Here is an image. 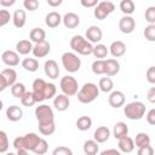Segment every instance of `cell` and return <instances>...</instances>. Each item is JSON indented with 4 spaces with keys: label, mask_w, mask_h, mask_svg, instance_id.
<instances>
[{
    "label": "cell",
    "mask_w": 155,
    "mask_h": 155,
    "mask_svg": "<svg viewBox=\"0 0 155 155\" xmlns=\"http://www.w3.org/2000/svg\"><path fill=\"white\" fill-rule=\"evenodd\" d=\"M33 51V44L30 40H19L17 44H16V52L18 54H28Z\"/></svg>",
    "instance_id": "25"
},
{
    "label": "cell",
    "mask_w": 155,
    "mask_h": 155,
    "mask_svg": "<svg viewBox=\"0 0 155 155\" xmlns=\"http://www.w3.org/2000/svg\"><path fill=\"white\" fill-rule=\"evenodd\" d=\"M144 34V38L148 40V41H151L154 42L155 41V24H148L143 31Z\"/></svg>",
    "instance_id": "42"
},
{
    "label": "cell",
    "mask_w": 155,
    "mask_h": 155,
    "mask_svg": "<svg viewBox=\"0 0 155 155\" xmlns=\"http://www.w3.org/2000/svg\"><path fill=\"white\" fill-rule=\"evenodd\" d=\"M91 126H92V119L90 116L84 115L76 120V127L80 131H87L91 128Z\"/></svg>",
    "instance_id": "35"
},
{
    "label": "cell",
    "mask_w": 155,
    "mask_h": 155,
    "mask_svg": "<svg viewBox=\"0 0 155 155\" xmlns=\"http://www.w3.org/2000/svg\"><path fill=\"white\" fill-rule=\"evenodd\" d=\"M119 71H120V63L115 58L105 59V73L104 74H107L108 78L115 76Z\"/></svg>",
    "instance_id": "20"
},
{
    "label": "cell",
    "mask_w": 155,
    "mask_h": 155,
    "mask_svg": "<svg viewBox=\"0 0 155 155\" xmlns=\"http://www.w3.org/2000/svg\"><path fill=\"white\" fill-rule=\"evenodd\" d=\"M47 150H48V143H47L46 139L41 138V140H40L39 144L35 147V149L33 150V153H35L36 155H44V154L47 153Z\"/></svg>",
    "instance_id": "39"
},
{
    "label": "cell",
    "mask_w": 155,
    "mask_h": 155,
    "mask_svg": "<svg viewBox=\"0 0 155 155\" xmlns=\"http://www.w3.org/2000/svg\"><path fill=\"white\" fill-rule=\"evenodd\" d=\"M109 53V50L105 45L103 44H97L96 46H93V50H92V54L97 58V59H103L108 56Z\"/></svg>",
    "instance_id": "31"
},
{
    "label": "cell",
    "mask_w": 155,
    "mask_h": 155,
    "mask_svg": "<svg viewBox=\"0 0 155 155\" xmlns=\"http://www.w3.org/2000/svg\"><path fill=\"white\" fill-rule=\"evenodd\" d=\"M46 85L47 82L44 80V79H35L33 81V96L35 98V102L36 103H41L45 101V91H46Z\"/></svg>",
    "instance_id": "9"
},
{
    "label": "cell",
    "mask_w": 155,
    "mask_h": 155,
    "mask_svg": "<svg viewBox=\"0 0 155 155\" xmlns=\"http://www.w3.org/2000/svg\"><path fill=\"white\" fill-rule=\"evenodd\" d=\"M125 94H124V92H121V91H111L110 92V94H109V97H108V103H109V105L110 107H113V108H120V107H122L124 104H125Z\"/></svg>",
    "instance_id": "15"
},
{
    "label": "cell",
    "mask_w": 155,
    "mask_h": 155,
    "mask_svg": "<svg viewBox=\"0 0 155 155\" xmlns=\"http://www.w3.org/2000/svg\"><path fill=\"white\" fill-rule=\"evenodd\" d=\"M6 155H17V154H15V153H11V151H10V153H6Z\"/></svg>",
    "instance_id": "59"
},
{
    "label": "cell",
    "mask_w": 155,
    "mask_h": 155,
    "mask_svg": "<svg viewBox=\"0 0 155 155\" xmlns=\"http://www.w3.org/2000/svg\"><path fill=\"white\" fill-rule=\"evenodd\" d=\"M92 71L96 75H102L105 73V59H96L92 63Z\"/></svg>",
    "instance_id": "37"
},
{
    "label": "cell",
    "mask_w": 155,
    "mask_h": 155,
    "mask_svg": "<svg viewBox=\"0 0 155 155\" xmlns=\"http://www.w3.org/2000/svg\"><path fill=\"white\" fill-rule=\"evenodd\" d=\"M124 114L130 120H140L145 114V104L139 101L131 102L125 105Z\"/></svg>",
    "instance_id": "4"
},
{
    "label": "cell",
    "mask_w": 155,
    "mask_h": 155,
    "mask_svg": "<svg viewBox=\"0 0 155 155\" xmlns=\"http://www.w3.org/2000/svg\"><path fill=\"white\" fill-rule=\"evenodd\" d=\"M35 116H36L39 125H46V124L54 122L53 110L47 104H40L39 107H36L35 108Z\"/></svg>",
    "instance_id": "6"
},
{
    "label": "cell",
    "mask_w": 155,
    "mask_h": 155,
    "mask_svg": "<svg viewBox=\"0 0 155 155\" xmlns=\"http://www.w3.org/2000/svg\"><path fill=\"white\" fill-rule=\"evenodd\" d=\"M113 134H114V137L116 139H120V138L127 136L128 134V126L122 121L116 122L114 125V127H113Z\"/></svg>",
    "instance_id": "26"
},
{
    "label": "cell",
    "mask_w": 155,
    "mask_h": 155,
    "mask_svg": "<svg viewBox=\"0 0 155 155\" xmlns=\"http://www.w3.org/2000/svg\"><path fill=\"white\" fill-rule=\"evenodd\" d=\"M69 104H70L69 97H67L65 94L61 93V94L54 96L53 107H54L56 110H58V111H65V110L69 108Z\"/></svg>",
    "instance_id": "19"
},
{
    "label": "cell",
    "mask_w": 155,
    "mask_h": 155,
    "mask_svg": "<svg viewBox=\"0 0 155 155\" xmlns=\"http://www.w3.org/2000/svg\"><path fill=\"white\" fill-rule=\"evenodd\" d=\"M6 87H8L7 86V82H6V80H5V78L1 75V73H0V92H2Z\"/></svg>",
    "instance_id": "55"
},
{
    "label": "cell",
    "mask_w": 155,
    "mask_h": 155,
    "mask_svg": "<svg viewBox=\"0 0 155 155\" xmlns=\"http://www.w3.org/2000/svg\"><path fill=\"white\" fill-rule=\"evenodd\" d=\"M147 98L150 103H155V87H150L148 93H147Z\"/></svg>",
    "instance_id": "52"
},
{
    "label": "cell",
    "mask_w": 155,
    "mask_h": 155,
    "mask_svg": "<svg viewBox=\"0 0 155 155\" xmlns=\"http://www.w3.org/2000/svg\"><path fill=\"white\" fill-rule=\"evenodd\" d=\"M117 147H119V151L120 153L128 154V153H132L134 150V142H133V139L131 137L125 136V137H122V138L119 139Z\"/></svg>",
    "instance_id": "18"
},
{
    "label": "cell",
    "mask_w": 155,
    "mask_h": 155,
    "mask_svg": "<svg viewBox=\"0 0 155 155\" xmlns=\"http://www.w3.org/2000/svg\"><path fill=\"white\" fill-rule=\"evenodd\" d=\"M145 75H147V80H148V82H150V84H155V67H149L148 68V70H147V73H145Z\"/></svg>",
    "instance_id": "49"
},
{
    "label": "cell",
    "mask_w": 155,
    "mask_h": 155,
    "mask_svg": "<svg viewBox=\"0 0 155 155\" xmlns=\"http://www.w3.org/2000/svg\"><path fill=\"white\" fill-rule=\"evenodd\" d=\"M40 140H41V137H39L34 132H30V133H27L24 136H19V137L15 138L13 139V147L16 150L24 149L27 151H33Z\"/></svg>",
    "instance_id": "1"
},
{
    "label": "cell",
    "mask_w": 155,
    "mask_h": 155,
    "mask_svg": "<svg viewBox=\"0 0 155 155\" xmlns=\"http://www.w3.org/2000/svg\"><path fill=\"white\" fill-rule=\"evenodd\" d=\"M76 96L80 103L88 104V103H92L94 99H97V97L99 96V88L93 82H86L80 87Z\"/></svg>",
    "instance_id": "2"
},
{
    "label": "cell",
    "mask_w": 155,
    "mask_h": 155,
    "mask_svg": "<svg viewBox=\"0 0 155 155\" xmlns=\"http://www.w3.org/2000/svg\"><path fill=\"white\" fill-rule=\"evenodd\" d=\"M1 61L7 65V67H16L19 64V54L16 51L12 50H6L1 54Z\"/></svg>",
    "instance_id": "14"
},
{
    "label": "cell",
    "mask_w": 155,
    "mask_h": 155,
    "mask_svg": "<svg viewBox=\"0 0 155 155\" xmlns=\"http://www.w3.org/2000/svg\"><path fill=\"white\" fill-rule=\"evenodd\" d=\"M44 71H45V75L47 78L52 79V80L57 79L59 76V73H61L57 62L53 61V59H48V61L45 62V64H44Z\"/></svg>",
    "instance_id": "13"
},
{
    "label": "cell",
    "mask_w": 155,
    "mask_h": 155,
    "mask_svg": "<svg viewBox=\"0 0 155 155\" xmlns=\"http://www.w3.org/2000/svg\"><path fill=\"white\" fill-rule=\"evenodd\" d=\"M16 154H17V155H29V153H28L27 150H24V149H19V150H17Z\"/></svg>",
    "instance_id": "57"
},
{
    "label": "cell",
    "mask_w": 155,
    "mask_h": 155,
    "mask_svg": "<svg viewBox=\"0 0 155 155\" xmlns=\"http://www.w3.org/2000/svg\"><path fill=\"white\" fill-rule=\"evenodd\" d=\"M11 18H12V16L10 15V12L7 10H0V28L6 25Z\"/></svg>",
    "instance_id": "45"
},
{
    "label": "cell",
    "mask_w": 155,
    "mask_h": 155,
    "mask_svg": "<svg viewBox=\"0 0 155 155\" xmlns=\"http://www.w3.org/2000/svg\"><path fill=\"white\" fill-rule=\"evenodd\" d=\"M1 75L5 78L6 82H7V86H12L13 84H16V80H17V73L15 69L12 68H6L1 71Z\"/></svg>",
    "instance_id": "30"
},
{
    "label": "cell",
    "mask_w": 155,
    "mask_h": 155,
    "mask_svg": "<svg viewBox=\"0 0 155 155\" xmlns=\"http://www.w3.org/2000/svg\"><path fill=\"white\" fill-rule=\"evenodd\" d=\"M25 92H27L25 86H24V84H22V82H16V84H13V85L11 86V94H12L15 98H21Z\"/></svg>",
    "instance_id": "36"
},
{
    "label": "cell",
    "mask_w": 155,
    "mask_h": 155,
    "mask_svg": "<svg viewBox=\"0 0 155 155\" xmlns=\"http://www.w3.org/2000/svg\"><path fill=\"white\" fill-rule=\"evenodd\" d=\"M115 10V5L111 1H99L93 10V15L97 19L103 21Z\"/></svg>",
    "instance_id": "8"
},
{
    "label": "cell",
    "mask_w": 155,
    "mask_h": 155,
    "mask_svg": "<svg viewBox=\"0 0 155 155\" xmlns=\"http://www.w3.org/2000/svg\"><path fill=\"white\" fill-rule=\"evenodd\" d=\"M133 142H134V147L143 148V147L150 145V137L145 132H139V133L136 134V138H134Z\"/></svg>",
    "instance_id": "29"
},
{
    "label": "cell",
    "mask_w": 155,
    "mask_h": 155,
    "mask_svg": "<svg viewBox=\"0 0 155 155\" xmlns=\"http://www.w3.org/2000/svg\"><path fill=\"white\" fill-rule=\"evenodd\" d=\"M12 22H13V25L16 28H23L25 25V22H27V15H25V11L24 10H16L12 15Z\"/></svg>",
    "instance_id": "24"
},
{
    "label": "cell",
    "mask_w": 155,
    "mask_h": 155,
    "mask_svg": "<svg viewBox=\"0 0 155 155\" xmlns=\"http://www.w3.org/2000/svg\"><path fill=\"white\" fill-rule=\"evenodd\" d=\"M136 5L132 0H122L120 2V10L125 16H131L134 12Z\"/></svg>",
    "instance_id": "33"
},
{
    "label": "cell",
    "mask_w": 155,
    "mask_h": 155,
    "mask_svg": "<svg viewBox=\"0 0 155 155\" xmlns=\"http://www.w3.org/2000/svg\"><path fill=\"white\" fill-rule=\"evenodd\" d=\"M22 67L30 73H34L39 69V62L35 58H24L22 61Z\"/></svg>",
    "instance_id": "34"
},
{
    "label": "cell",
    "mask_w": 155,
    "mask_h": 155,
    "mask_svg": "<svg viewBox=\"0 0 155 155\" xmlns=\"http://www.w3.org/2000/svg\"><path fill=\"white\" fill-rule=\"evenodd\" d=\"M109 52L110 54L114 57V58H119V57H122L125 53H126V45L120 41V40H116V41H113L109 46Z\"/></svg>",
    "instance_id": "17"
},
{
    "label": "cell",
    "mask_w": 155,
    "mask_h": 155,
    "mask_svg": "<svg viewBox=\"0 0 155 155\" xmlns=\"http://www.w3.org/2000/svg\"><path fill=\"white\" fill-rule=\"evenodd\" d=\"M29 39L31 42H41L44 40H46V31L42 28H33L29 33Z\"/></svg>",
    "instance_id": "27"
},
{
    "label": "cell",
    "mask_w": 155,
    "mask_h": 155,
    "mask_svg": "<svg viewBox=\"0 0 155 155\" xmlns=\"http://www.w3.org/2000/svg\"><path fill=\"white\" fill-rule=\"evenodd\" d=\"M40 2L38 0H24L23 1V6L25 7V10H29V11H35L38 10Z\"/></svg>",
    "instance_id": "47"
},
{
    "label": "cell",
    "mask_w": 155,
    "mask_h": 155,
    "mask_svg": "<svg viewBox=\"0 0 155 155\" xmlns=\"http://www.w3.org/2000/svg\"><path fill=\"white\" fill-rule=\"evenodd\" d=\"M145 119H147V122L149 124V125H155V109L153 108V109H150L148 113H147V116H145Z\"/></svg>",
    "instance_id": "50"
},
{
    "label": "cell",
    "mask_w": 155,
    "mask_h": 155,
    "mask_svg": "<svg viewBox=\"0 0 155 155\" xmlns=\"http://www.w3.org/2000/svg\"><path fill=\"white\" fill-rule=\"evenodd\" d=\"M51 51V45L47 40H44L41 42H38L33 45V54L35 58H44L46 57Z\"/></svg>",
    "instance_id": "12"
},
{
    "label": "cell",
    "mask_w": 155,
    "mask_h": 155,
    "mask_svg": "<svg viewBox=\"0 0 155 155\" xmlns=\"http://www.w3.org/2000/svg\"><path fill=\"white\" fill-rule=\"evenodd\" d=\"M45 23L48 28H57L62 23V16L57 11H51L46 15Z\"/></svg>",
    "instance_id": "22"
},
{
    "label": "cell",
    "mask_w": 155,
    "mask_h": 155,
    "mask_svg": "<svg viewBox=\"0 0 155 155\" xmlns=\"http://www.w3.org/2000/svg\"><path fill=\"white\" fill-rule=\"evenodd\" d=\"M99 155H121V153L116 149H107V150L101 151Z\"/></svg>",
    "instance_id": "53"
},
{
    "label": "cell",
    "mask_w": 155,
    "mask_h": 155,
    "mask_svg": "<svg viewBox=\"0 0 155 155\" xmlns=\"http://www.w3.org/2000/svg\"><path fill=\"white\" fill-rule=\"evenodd\" d=\"M59 87L63 92V94H65L67 97H71V96H75L78 93V88H79V85H78V81L74 76L71 75H65L61 79V82H59Z\"/></svg>",
    "instance_id": "7"
},
{
    "label": "cell",
    "mask_w": 155,
    "mask_h": 155,
    "mask_svg": "<svg viewBox=\"0 0 155 155\" xmlns=\"http://www.w3.org/2000/svg\"><path fill=\"white\" fill-rule=\"evenodd\" d=\"M82 150H84L85 155H97L98 151H99V145L93 139H88L84 143Z\"/></svg>",
    "instance_id": "28"
},
{
    "label": "cell",
    "mask_w": 155,
    "mask_h": 155,
    "mask_svg": "<svg viewBox=\"0 0 155 155\" xmlns=\"http://www.w3.org/2000/svg\"><path fill=\"white\" fill-rule=\"evenodd\" d=\"M62 65L68 73H76L81 68V59L74 52H64L62 54Z\"/></svg>",
    "instance_id": "5"
},
{
    "label": "cell",
    "mask_w": 155,
    "mask_h": 155,
    "mask_svg": "<svg viewBox=\"0 0 155 155\" xmlns=\"http://www.w3.org/2000/svg\"><path fill=\"white\" fill-rule=\"evenodd\" d=\"M2 108H4V103H2V101L0 99V111L2 110Z\"/></svg>",
    "instance_id": "58"
},
{
    "label": "cell",
    "mask_w": 155,
    "mask_h": 155,
    "mask_svg": "<svg viewBox=\"0 0 155 155\" xmlns=\"http://www.w3.org/2000/svg\"><path fill=\"white\" fill-rule=\"evenodd\" d=\"M137 155H154V148L151 145H147L143 148H138Z\"/></svg>",
    "instance_id": "48"
},
{
    "label": "cell",
    "mask_w": 155,
    "mask_h": 155,
    "mask_svg": "<svg viewBox=\"0 0 155 155\" xmlns=\"http://www.w3.org/2000/svg\"><path fill=\"white\" fill-rule=\"evenodd\" d=\"M23 116V110L21 107L18 105H11L6 109V117L10 120V121H19Z\"/></svg>",
    "instance_id": "23"
},
{
    "label": "cell",
    "mask_w": 155,
    "mask_h": 155,
    "mask_svg": "<svg viewBox=\"0 0 155 155\" xmlns=\"http://www.w3.org/2000/svg\"><path fill=\"white\" fill-rule=\"evenodd\" d=\"M119 29L124 34H131L136 29V21L132 16H124L119 21Z\"/></svg>",
    "instance_id": "11"
},
{
    "label": "cell",
    "mask_w": 155,
    "mask_h": 155,
    "mask_svg": "<svg viewBox=\"0 0 155 155\" xmlns=\"http://www.w3.org/2000/svg\"><path fill=\"white\" fill-rule=\"evenodd\" d=\"M85 35H86L85 39H86L88 42L97 45V44L102 40V38H103V31H102V29H101L99 27H97V25H91V27H88V28L86 29Z\"/></svg>",
    "instance_id": "10"
},
{
    "label": "cell",
    "mask_w": 155,
    "mask_h": 155,
    "mask_svg": "<svg viewBox=\"0 0 155 155\" xmlns=\"http://www.w3.org/2000/svg\"><path fill=\"white\" fill-rule=\"evenodd\" d=\"M110 137V130L107 126H99L93 133V140L97 143H104Z\"/></svg>",
    "instance_id": "21"
},
{
    "label": "cell",
    "mask_w": 155,
    "mask_h": 155,
    "mask_svg": "<svg viewBox=\"0 0 155 155\" xmlns=\"http://www.w3.org/2000/svg\"><path fill=\"white\" fill-rule=\"evenodd\" d=\"M47 4L51 7H57L62 4V0H47Z\"/></svg>",
    "instance_id": "56"
},
{
    "label": "cell",
    "mask_w": 155,
    "mask_h": 155,
    "mask_svg": "<svg viewBox=\"0 0 155 155\" xmlns=\"http://www.w3.org/2000/svg\"><path fill=\"white\" fill-rule=\"evenodd\" d=\"M16 4V0H0V5L4 7H10Z\"/></svg>",
    "instance_id": "54"
},
{
    "label": "cell",
    "mask_w": 155,
    "mask_h": 155,
    "mask_svg": "<svg viewBox=\"0 0 155 155\" xmlns=\"http://www.w3.org/2000/svg\"><path fill=\"white\" fill-rule=\"evenodd\" d=\"M54 131H56L54 122L46 124V125H39V132L41 134H44V136H51Z\"/></svg>",
    "instance_id": "41"
},
{
    "label": "cell",
    "mask_w": 155,
    "mask_h": 155,
    "mask_svg": "<svg viewBox=\"0 0 155 155\" xmlns=\"http://www.w3.org/2000/svg\"><path fill=\"white\" fill-rule=\"evenodd\" d=\"M56 92H57V87L52 82H47L46 85V91H45V99H51L56 96Z\"/></svg>",
    "instance_id": "44"
},
{
    "label": "cell",
    "mask_w": 155,
    "mask_h": 155,
    "mask_svg": "<svg viewBox=\"0 0 155 155\" xmlns=\"http://www.w3.org/2000/svg\"><path fill=\"white\" fill-rule=\"evenodd\" d=\"M8 147H10V143H8V138H7L6 132L0 131V154L7 153Z\"/></svg>",
    "instance_id": "40"
},
{
    "label": "cell",
    "mask_w": 155,
    "mask_h": 155,
    "mask_svg": "<svg viewBox=\"0 0 155 155\" xmlns=\"http://www.w3.org/2000/svg\"><path fill=\"white\" fill-rule=\"evenodd\" d=\"M19 99H21L22 105H24V107H33V105L36 103L31 91H27V92H25V93H24Z\"/></svg>",
    "instance_id": "38"
},
{
    "label": "cell",
    "mask_w": 155,
    "mask_h": 155,
    "mask_svg": "<svg viewBox=\"0 0 155 155\" xmlns=\"http://www.w3.org/2000/svg\"><path fill=\"white\" fill-rule=\"evenodd\" d=\"M98 2H99L98 0H81L80 1V4L84 7H96Z\"/></svg>",
    "instance_id": "51"
},
{
    "label": "cell",
    "mask_w": 155,
    "mask_h": 155,
    "mask_svg": "<svg viewBox=\"0 0 155 155\" xmlns=\"http://www.w3.org/2000/svg\"><path fill=\"white\" fill-rule=\"evenodd\" d=\"M113 87H114V82L110 78L105 76V78H101L99 79V82H98V88L99 91L102 92H111L113 91Z\"/></svg>",
    "instance_id": "32"
},
{
    "label": "cell",
    "mask_w": 155,
    "mask_h": 155,
    "mask_svg": "<svg viewBox=\"0 0 155 155\" xmlns=\"http://www.w3.org/2000/svg\"><path fill=\"white\" fill-rule=\"evenodd\" d=\"M144 16H145V21L149 24H155V6H149L145 10Z\"/></svg>",
    "instance_id": "43"
},
{
    "label": "cell",
    "mask_w": 155,
    "mask_h": 155,
    "mask_svg": "<svg viewBox=\"0 0 155 155\" xmlns=\"http://www.w3.org/2000/svg\"><path fill=\"white\" fill-rule=\"evenodd\" d=\"M62 22L65 28L74 29L80 24V17L75 12H68L62 17Z\"/></svg>",
    "instance_id": "16"
},
{
    "label": "cell",
    "mask_w": 155,
    "mask_h": 155,
    "mask_svg": "<svg viewBox=\"0 0 155 155\" xmlns=\"http://www.w3.org/2000/svg\"><path fill=\"white\" fill-rule=\"evenodd\" d=\"M70 47L73 48V51L78 52L81 56L92 54V50H93L92 44L88 42L82 35H74L70 39Z\"/></svg>",
    "instance_id": "3"
},
{
    "label": "cell",
    "mask_w": 155,
    "mask_h": 155,
    "mask_svg": "<svg viewBox=\"0 0 155 155\" xmlns=\"http://www.w3.org/2000/svg\"><path fill=\"white\" fill-rule=\"evenodd\" d=\"M52 155H73V151H71L70 148L61 145V147H57V148L53 149Z\"/></svg>",
    "instance_id": "46"
}]
</instances>
